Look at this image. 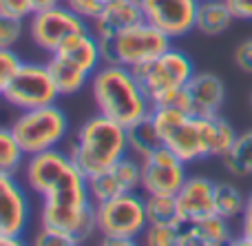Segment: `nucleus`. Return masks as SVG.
I'll return each mask as SVG.
<instances>
[{"label": "nucleus", "mask_w": 252, "mask_h": 246, "mask_svg": "<svg viewBox=\"0 0 252 246\" xmlns=\"http://www.w3.org/2000/svg\"><path fill=\"white\" fill-rule=\"evenodd\" d=\"M144 200H146L148 224H173L182 220L175 195H144Z\"/></svg>", "instance_id": "bb28decb"}, {"label": "nucleus", "mask_w": 252, "mask_h": 246, "mask_svg": "<svg viewBox=\"0 0 252 246\" xmlns=\"http://www.w3.org/2000/svg\"><path fill=\"white\" fill-rule=\"evenodd\" d=\"M25 31V20L0 13V49H13Z\"/></svg>", "instance_id": "c756f323"}, {"label": "nucleus", "mask_w": 252, "mask_h": 246, "mask_svg": "<svg viewBox=\"0 0 252 246\" xmlns=\"http://www.w3.org/2000/svg\"><path fill=\"white\" fill-rule=\"evenodd\" d=\"M60 91L47 62H20L2 100L20 111L56 105Z\"/></svg>", "instance_id": "1a4fd4ad"}, {"label": "nucleus", "mask_w": 252, "mask_h": 246, "mask_svg": "<svg viewBox=\"0 0 252 246\" xmlns=\"http://www.w3.org/2000/svg\"><path fill=\"white\" fill-rule=\"evenodd\" d=\"M20 56L13 49H0V100L4 98V91L9 87V80L13 78L16 69L20 67Z\"/></svg>", "instance_id": "2f4dec72"}, {"label": "nucleus", "mask_w": 252, "mask_h": 246, "mask_svg": "<svg viewBox=\"0 0 252 246\" xmlns=\"http://www.w3.org/2000/svg\"><path fill=\"white\" fill-rule=\"evenodd\" d=\"M0 13L27 20L33 13V7H31V0H0Z\"/></svg>", "instance_id": "473e14b6"}, {"label": "nucleus", "mask_w": 252, "mask_h": 246, "mask_svg": "<svg viewBox=\"0 0 252 246\" xmlns=\"http://www.w3.org/2000/svg\"><path fill=\"white\" fill-rule=\"evenodd\" d=\"M248 106L252 109V89H250V93H248Z\"/></svg>", "instance_id": "ea45409f"}, {"label": "nucleus", "mask_w": 252, "mask_h": 246, "mask_svg": "<svg viewBox=\"0 0 252 246\" xmlns=\"http://www.w3.org/2000/svg\"><path fill=\"white\" fill-rule=\"evenodd\" d=\"M223 102H226L223 80L210 71H195V75L184 87L177 105L190 115L208 118V115H217L221 111Z\"/></svg>", "instance_id": "ddd939ff"}, {"label": "nucleus", "mask_w": 252, "mask_h": 246, "mask_svg": "<svg viewBox=\"0 0 252 246\" xmlns=\"http://www.w3.org/2000/svg\"><path fill=\"white\" fill-rule=\"evenodd\" d=\"M235 65L239 67L244 73L252 75V38H246L244 42L237 44V49H235Z\"/></svg>", "instance_id": "72a5a7b5"}, {"label": "nucleus", "mask_w": 252, "mask_h": 246, "mask_svg": "<svg viewBox=\"0 0 252 246\" xmlns=\"http://www.w3.org/2000/svg\"><path fill=\"white\" fill-rule=\"evenodd\" d=\"M235 22V16L228 9L226 0H199L197 7V18H195V31H199L201 35H215L226 34Z\"/></svg>", "instance_id": "aec40b11"}, {"label": "nucleus", "mask_w": 252, "mask_h": 246, "mask_svg": "<svg viewBox=\"0 0 252 246\" xmlns=\"http://www.w3.org/2000/svg\"><path fill=\"white\" fill-rule=\"evenodd\" d=\"M31 204L29 195L16 176L0 173V231L22 240L29 229Z\"/></svg>", "instance_id": "2eb2a0df"}, {"label": "nucleus", "mask_w": 252, "mask_h": 246, "mask_svg": "<svg viewBox=\"0 0 252 246\" xmlns=\"http://www.w3.org/2000/svg\"><path fill=\"white\" fill-rule=\"evenodd\" d=\"M235 20H252V0H226Z\"/></svg>", "instance_id": "c9c22d12"}, {"label": "nucleus", "mask_w": 252, "mask_h": 246, "mask_svg": "<svg viewBox=\"0 0 252 246\" xmlns=\"http://www.w3.org/2000/svg\"><path fill=\"white\" fill-rule=\"evenodd\" d=\"M144 20L161 29L168 38H184L195 31L199 0H137Z\"/></svg>", "instance_id": "f8f14e48"}, {"label": "nucleus", "mask_w": 252, "mask_h": 246, "mask_svg": "<svg viewBox=\"0 0 252 246\" xmlns=\"http://www.w3.org/2000/svg\"><path fill=\"white\" fill-rule=\"evenodd\" d=\"M64 2L69 4L73 11H78L84 20L93 22V20H97L109 7L118 4L120 0H64Z\"/></svg>", "instance_id": "7c9ffc66"}, {"label": "nucleus", "mask_w": 252, "mask_h": 246, "mask_svg": "<svg viewBox=\"0 0 252 246\" xmlns=\"http://www.w3.org/2000/svg\"><path fill=\"white\" fill-rule=\"evenodd\" d=\"M66 153L87 177L95 176L130 153L126 127L97 111L78 127Z\"/></svg>", "instance_id": "7ed1b4c3"}, {"label": "nucleus", "mask_w": 252, "mask_h": 246, "mask_svg": "<svg viewBox=\"0 0 252 246\" xmlns=\"http://www.w3.org/2000/svg\"><path fill=\"white\" fill-rule=\"evenodd\" d=\"M18 244H20L18 238H11V235H7V233L0 231V246H18Z\"/></svg>", "instance_id": "58836bf2"}, {"label": "nucleus", "mask_w": 252, "mask_h": 246, "mask_svg": "<svg viewBox=\"0 0 252 246\" xmlns=\"http://www.w3.org/2000/svg\"><path fill=\"white\" fill-rule=\"evenodd\" d=\"M51 56H60L64 60H69L71 65L80 67L82 71H87L89 75H93L102 65H104V56H102V47L97 35L93 34V29H84L78 34L69 35L64 42L60 44L56 53Z\"/></svg>", "instance_id": "a211bd4d"}, {"label": "nucleus", "mask_w": 252, "mask_h": 246, "mask_svg": "<svg viewBox=\"0 0 252 246\" xmlns=\"http://www.w3.org/2000/svg\"><path fill=\"white\" fill-rule=\"evenodd\" d=\"M204 136H206V149H208V158H219L230 151L232 142L237 138V131L226 118L221 115H208L204 118Z\"/></svg>", "instance_id": "4be33fe9"}, {"label": "nucleus", "mask_w": 252, "mask_h": 246, "mask_svg": "<svg viewBox=\"0 0 252 246\" xmlns=\"http://www.w3.org/2000/svg\"><path fill=\"white\" fill-rule=\"evenodd\" d=\"M144 20L142 7L137 0H120L118 4L109 7L97 20H93V34L97 38H111L128 27Z\"/></svg>", "instance_id": "6ab92c4d"}, {"label": "nucleus", "mask_w": 252, "mask_h": 246, "mask_svg": "<svg viewBox=\"0 0 252 246\" xmlns=\"http://www.w3.org/2000/svg\"><path fill=\"white\" fill-rule=\"evenodd\" d=\"M177 211L182 220H199L215 213V182L208 177L192 176L175 193Z\"/></svg>", "instance_id": "dca6fc26"}, {"label": "nucleus", "mask_w": 252, "mask_h": 246, "mask_svg": "<svg viewBox=\"0 0 252 246\" xmlns=\"http://www.w3.org/2000/svg\"><path fill=\"white\" fill-rule=\"evenodd\" d=\"M139 164L144 195H175L188 180V164L166 146L139 158Z\"/></svg>", "instance_id": "9b49d317"}, {"label": "nucleus", "mask_w": 252, "mask_h": 246, "mask_svg": "<svg viewBox=\"0 0 252 246\" xmlns=\"http://www.w3.org/2000/svg\"><path fill=\"white\" fill-rule=\"evenodd\" d=\"M29 155L16 140L11 127H0V173L18 176V171L25 169V162Z\"/></svg>", "instance_id": "a878e982"}, {"label": "nucleus", "mask_w": 252, "mask_h": 246, "mask_svg": "<svg viewBox=\"0 0 252 246\" xmlns=\"http://www.w3.org/2000/svg\"><path fill=\"white\" fill-rule=\"evenodd\" d=\"M232 242L230 222L219 215H206L199 220L179 222L177 246H223Z\"/></svg>", "instance_id": "f3484780"}, {"label": "nucleus", "mask_w": 252, "mask_h": 246, "mask_svg": "<svg viewBox=\"0 0 252 246\" xmlns=\"http://www.w3.org/2000/svg\"><path fill=\"white\" fill-rule=\"evenodd\" d=\"M87 22L89 20H84L78 11H73L66 2H62L58 7L44 9V11H33L29 16L27 29H29V35L35 47L51 56L69 35L89 29Z\"/></svg>", "instance_id": "9d476101"}, {"label": "nucleus", "mask_w": 252, "mask_h": 246, "mask_svg": "<svg viewBox=\"0 0 252 246\" xmlns=\"http://www.w3.org/2000/svg\"><path fill=\"white\" fill-rule=\"evenodd\" d=\"M33 244L35 246H75L80 244V240L75 235L66 233V231L56 229V226H42L35 233Z\"/></svg>", "instance_id": "c85d7f7f"}, {"label": "nucleus", "mask_w": 252, "mask_h": 246, "mask_svg": "<svg viewBox=\"0 0 252 246\" xmlns=\"http://www.w3.org/2000/svg\"><path fill=\"white\" fill-rule=\"evenodd\" d=\"M237 244L252 246V191L246 198V209H244V215H241V233Z\"/></svg>", "instance_id": "f704fd0d"}, {"label": "nucleus", "mask_w": 252, "mask_h": 246, "mask_svg": "<svg viewBox=\"0 0 252 246\" xmlns=\"http://www.w3.org/2000/svg\"><path fill=\"white\" fill-rule=\"evenodd\" d=\"M139 189H142V164L128 155L89 177V191L95 204Z\"/></svg>", "instance_id": "4468645a"}, {"label": "nucleus", "mask_w": 252, "mask_h": 246, "mask_svg": "<svg viewBox=\"0 0 252 246\" xmlns=\"http://www.w3.org/2000/svg\"><path fill=\"white\" fill-rule=\"evenodd\" d=\"M102 244L104 246H135L137 242H130V240H106V238H102Z\"/></svg>", "instance_id": "4c0bfd02"}, {"label": "nucleus", "mask_w": 252, "mask_h": 246, "mask_svg": "<svg viewBox=\"0 0 252 246\" xmlns=\"http://www.w3.org/2000/svg\"><path fill=\"white\" fill-rule=\"evenodd\" d=\"M40 224L56 226L75 235L80 242L97 233L95 202L89 191V177L71 160L44 189Z\"/></svg>", "instance_id": "f257e3e1"}, {"label": "nucleus", "mask_w": 252, "mask_h": 246, "mask_svg": "<svg viewBox=\"0 0 252 246\" xmlns=\"http://www.w3.org/2000/svg\"><path fill=\"white\" fill-rule=\"evenodd\" d=\"M153 118L159 129L166 149L184 160L186 164L208 160L204 136V118L190 115L179 105H166L153 109Z\"/></svg>", "instance_id": "423d86ee"}, {"label": "nucleus", "mask_w": 252, "mask_h": 246, "mask_svg": "<svg viewBox=\"0 0 252 246\" xmlns=\"http://www.w3.org/2000/svg\"><path fill=\"white\" fill-rule=\"evenodd\" d=\"M223 169L235 177L252 176V129L244 133H237L230 151L221 158Z\"/></svg>", "instance_id": "b1692460"}, {"label": "nucleus", "mask_w": 252, "mask_h": 246, "mask_svg": "<svg viewBox=\"0 0 252 246\" xmlns=\"http://www.w3.org/2000/svg\"><path fill=\"white\" fill-rule=\"evenodd\" d=\"M97 40H100L104 62L122 65L128 69H137V67L146 65V62L155 60L157 56H161L166 49L173 47V38H168L161 29H157L155 25L146 20L137 22V25L128 27L111 38Z\"/></svg>", "instance_id": "39448f33"}, {"label": "nucleus", "mask_w": 252, "mask_h": 246, "mask_svg": "<svg viewBox=\"0 0 252 246\" xmlns=\"http://www.w3.org/2000/svg\"><path fill=\"white\" fill-rule=\"evenodd\" d=\"M91 96L97 111L128 129L153 113V105L133 69L122 65H104L91 75Z\"/></svg>", "instance_id": "f03ea898"}, {"label": "nucleus", "mask_w": 252, "mask_h": 246, "mask_svg": "<svg viewBox=\"0 0 252 246\" xmlns=\"http://www.w3.org/2000/svg\"><path fill=\"white\" fill-rule=\"evenodd\" d=\"M179 222H173V224H148L142 240L148 246H177L179 244Z\"/></svg>", "instance_id": "cd10ccee"}, {"label": "nucleus", "mask_w": 252, "mask_h": 246, "mask_svg": "<svg viewBox=\"0 0 252 246\" xmlns=\"http://www.w3.org/2000/svg\"><path fill=\"white\" fill-rule=\"evenodd\" d=\"M126 138H128V151L133 155H137V158H144V155H148L151 151L164 146L153 113L142 118L139 122L130 124V127L126 129Z\"/></svg>", "instance_id": "5701e85b"}, {"label": "nucleus", "mask_w": 252, "mask_h": 246, "mask_svg": "<svg viewBox=\"0 0 252 246\" xmlns=\"http://www.w3.org/2000/svg\"><path fill=\"white\" fill-rule=\"evenodd\" d=\"M64 0H31V7L33 11H44V9H51V7H58L62 4Z\"/></svg>", "instance_id": "e433bc0d"}, {"label": "nucleus", "mask_w": 252, "mask_h": 246, "mask_svg": "<svg viewBox=\"0 0 252 246\" xmlns=\"http://www.w3.org/2000/svg\"><path fill=\"white\" fill-rule=\"evenodd\" d=\"M49 69L53 73V80H56V87L60 91V96H78L87 84H91V75L87 71H82L80 67L71 65L69 60L60 56H51L49 58Z\"/></svg>", "instance_id": "412c9836"}, {"label": "nucleus", "mask_w": 252, "mask_h": 246, "mask_svg": "<svg viewBox=\"0 0 252 246\" xmlns=\"http://www.w3.org/2000/svg\"><path fill=\"white\" fill-rule=\"evenodd\" d=\"M246 198L248 195L241 193L239 186L232 182H219L215 184V215L223 217L228 222L241 220L246 209Z\"/></svg>", "instance_id": "393cba45"}, {"label": "nucleus", "mask_w": 252, "mask_h": 246, "mask_svg": "<svg viewBox=\"0 0 252 246\" xmlns=\"http://www.w3.org/2000/svg\"><path fill=\"white\" fill-rule=\"evenodd\" d=\"M97 233L106 240H130L137 242L148 226L146 200L137 191L95 204Z\"/></svg>", "instance_id": "6e6552de"}, {"label": "nucleus", "mask_w": 252, "mask_h": 246, "mask_svg": "<svg viewBox=\"0 0 252 246\" xmlns=\"http://www.w3.org/2000/svg\"><path fill=\"white\" fill-rule=\"evenodd\" d=\"M142 89L146 91L153 109L166 105H177L184 87L195 75V65L190 56L179 49L170 47L155 60L133 69Z\"/></svg>", "instance_id": "20e7f679"}, {"label": "nucleus", "mask_w": 252, "mask_h": 246, "mask_svg": "<svg viewBox=\"0 0 252 246\" xmlns=\"http://www.w3.org/2000/svg\"><path fill=\"white\" fill-rule=\"evenodd\" d=\"M11 131L27 155L58 149L69 136V118L58 105L20 111L11 122Z\"/></svg>", "instance_id": "0eeeda50"}]
</instances>
